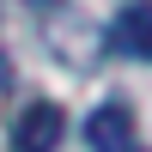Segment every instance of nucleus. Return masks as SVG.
Returning <instances> with one entry per match:
<instances>
[{
	"mask_svg": "<svg viewBox=\"0 0 152 152\" xmlns=\"http://www.w3.org/2000/svg\"><path fill=\"white\" fill-rule=\"evenodd\" d=\"M122 152H146V146H122Z\"/></svg>",
	"mask_w": 152,
	"mask_h": 152,
	"instance_id": "20e7f679",
	"label": "nucleus"
},
{
	"mask_svg": "<svg viewBox=\"0 0 152 152\" xmlns=\"http://www.w3.org/2000/svg\"><path fill=\"white\" fill-rule=\"evenodd\" d=\"M67 134V110L61 104H24L12 122V152H55Z\"/></svg>",
	"mask_w": 152,
	"mask_h": 152,
	"instance_id": "f257e3e1",
	"label": "nucleus"
},
{
	"mask_svg": "<svg viewBox=\"0 0 152 152\" xmlns=\"http://www.w3.org/2000/svg\"><path fill=\"white\" fill-rule=\"evenodd\" d=\"M116 49L134 61H152V0H134L116 18Z\"/></svg>",
	"mask_w": 152,
	"mask_h": 152,
	"instance_id": "7ed1b4c3",
	"label": "nucleus"
},
{
	"mask_svg": "<svg viewBox=\"0 0 152 152\" xmlns=\"http://www.w3.org/2000/svg\"><path fill=\"white\" fill-rule=\"evenodd\" d=\"M85 140H91L97 152H122V146H134V116H128V104H104V110H91Z\"/></svg>",
	"mask_w": 152,
	"mask_h": 152,
	"instance_id": "f03ea898",
	"label": "nucleus"
}]
</instances>
